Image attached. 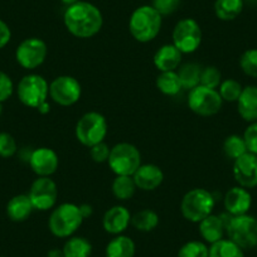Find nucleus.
<instances>
[{
	"label": "nucleus",
	"instance_id": "nucleus-1",
	"mask_svg": "<svg viewBox=\"0 0 257 257\" xmlns=\"http://www.w3.org/2000/svg\"><path fill=\"white\" fill-rule=\"evenodd\" d=\"M63 22L72 36L85 39L96 36L101 31L103 18L97 7L80 0L78 3L67 7L64 12Z\"/></svg>",
	"mask_w": 257,
	"mask_h": 257
},
{
	"label": "nucleus",
	"instance_id": "nucleus-2",
	"mask_svg": "<svg viewBox=\"0 0 257 257\" xmlns=\"http://www.w3.org/2000/svg\"><path fill=\"white\" fill-rule=\"evenodd\" d=\"M162 23L163 17L152 6H142L133 12L128 21V31L135 41L148 43L157 38Z\"/></svg>",
	"mask_w": 257,
	"mask_h": 257
},
{
	"label": "nucleus",
	"instance_id": "nucleus-3",
	"mask_svg": "<svg viewBox=\"0 0 257 257\" xmlns=\"http://www.w3.org/2000/svg\"><path fill=\"white\" fill-rule=\"evenodd\" d=\"M83 216L80 206L73 203H62L53 209L48 219V227L52 234L58 238H68L81 227Z\"/></svg>",
	"mask_w": 257,
	"mask_h": 257
},
{
	"label": "nucleus",
	"instance_id": "nucleus-4",
	"mask_svg": "<svg viewBox=\"0 0 257 257\" xmlns=\"http://www.w3.org/2000/svg\"><path fill=\"white\" fill-rule=\"evenodd\" d=\"M216 201L213 194L203 188H194L185 193L180 203V211L187 221L199 223L202 219L212 214Z\"/></svg>",
	"mask_w": 257,
	"mask_h": 257
},
{
	"label": "nucleus",
	"instance_id": "nucleus-5",
	"mask_svg": "<svg viewBox=\"0 0 257 257\" xmlns=\"http://www.w3.org/2000/svg\"><path fill=\"white\" fill-rule=\"evenodd\" d=\"M107 121L96 111L85 113L76 125V138L85 147L91 148L102 143L107 135Z\"/></svg>",
	"mask_w": 257,
	"mask_h": 257
},
{
	"label": "nucleus",
	"instance_id": "nucleus-6",
	"mask_svg": "<svg viewBox=\"0 0 257 257\" xmlns=\"http://www.w3.org/2000/svg\"><path fill=\"white\" fill-rule=\"evenodd\" d=\"M226 233L243 251L254 248L257 247V218L249 214L232 216L226 226Z\"/></svg>",
	"mask_w": 257,
	"mask_h": 257
},
{
	"label": "nucleus",
	"instance_id": "nucleus-7",
	"mask_svg": "<svg viewBox=\"0 0 257 257\" xmlns=\"http://www.w3.org/2000/svg\"><path fill=\"white\" fill-rule=\"evenodd\" d=\"M107 163L110 169L116 175L133 177L142 165V154H140L139 149L133 144L120 143L111 148Z\"/></svg>",
	"mask_w": 257,
	"mask_h": 257
},
{
	"label": "nucleus",
	"instance_id": "nucleus-8",
	"mask_svg": "<svg viewBox=\"0 0 257 257\" xmlns=\"http://www.w3.org/2000/svg\"><path fill=\"white\" fill-rule=\"evenodd\" d=\"M18 98L23 105L32 108H38L43 102H46L49 95V85L39 75H27L19 81Z\"/></svg>",
	"mask_w": 257,
	"mask_h": 257
},
{
	"label": "nucleus",
	"instance_id": "nucleus-9",
	"mask_svg": "<svg viewBox=\"0 0 257 257\" xmlns=\"http://www.w3.org/2000/svg\"><path fill=\"white\" fill-rule=\"evenodd\" d=\"M222 103L223 100L218 91L201 85L192 88L188 95V106L199 116L216 115L221 110Z\"/></svg>",
	"mask_w": 257,
	"mask_h": 257
},
{
	"label": "nucleus",
	"instance_id": "nucleus-10",
	"mask_svg": "<svg viewBox=\"0 0 257 257\" xmlns=\"http://www.w3.org/2000/svg\"><path fill=\"white\" fill-rule=\"evenodd\" d=\"M202 43V29L196 19L185 18L173 29V44L182 53H193Z\"/></svg>",
	"mask_w": 257,
	"mask_h": 257
},
{
	"label": "nucleus",
	"instance_id": "nucleus-11",
	"mask_svg": "<svg viewBox=\"0 0 257 257\" xmlns=\"http://www.w3.org/2000/svg\"><path fill=\"white\" fill-rule=\"evenodd\" d=\"M82 88L72 76H59L49 85V97L59 106H72L81 98Z\"/></svg>",
	"mask_w": 257,
	"mask_h": 257
},
{
	"label": "nucleus",
	"instance_id": "nucleus-12",
	"mask_svg": "<svg viewBox=\"0 0 257 257\" xmlns=\"http://www.w3.org/2000/svg\"><path fill=\"white\" fill-rule=\"evenodd\" d=\"M28 196L34 209L42 212L48 211L56 206L58 198L57 184L49 177H38V179L34 180L31 185Z\"/></svg>",
	"mask_w": 257,
	"mask_h": 257
},
{
	"label": "nucleus",
	"instance_id": "nucleus-13",
	"mask_svg": "<svg viewBox=\"0 0 257 257\" xmlns=\"http://www.w3.org/2000/svg\"><path fill=\"white\" fill-rule=\"evenodd\" d=\"M48 48L41 38H28L22 42L16 51V58L19 66L26 70L39 67L47 58Z\"/></svg>",
	"mask_w": 257,
	"mask_h": 257
},
{
	"label": "nucleus",
	"instance_id": "nucleus-14",
	"mask_svg": "<svg viewBox=\"0 0 257 257\" xmlns=\"http://www.w3.org/2000/svg\"><path fill=\"white\" fill-rule=\"evenodd\" d=\"M233 177L239 187L246 189L257 187V155L246 153L234 160Z\"/></svg>",
	"mask_w": 257,
	"mask_h": 257
},
{
	"label": "nucleus",
	"instance_id": "nucleus-15",
	"mask_svg": "<svg viewBox=\"0 0 257 257\" xmlns=\"http://www.w3.org/2000/svg\"><path fill=\"white\" fill-rule=\"evenodd\" d=\"M28 163L38 177H51L58 169L59 159L54 150L49 148H38L31 153Z\"/></svg>",
	"mask_w": 257,
	"mask_h": 257
},
{
	"label": "nucleus",
	"instance_id": "nucleus-16",
	"mask_svg": "<svg viewBox=\"0 0 257 257\" xmlns=\"http://www.w3.org/2000/svg\"><path fill=\"white\" fill-rule=\"evenodd\" d=\"M224 208L231 216L247 214L252 206V197L248 190L243 187H233L224 196Z\"/></svg>",
	"mask_w": 257,
	"mask_h": 257
},
{
	"label": "nucleus",
	"instance_id": "nucleus-17",
	"mask_svg": "<svg viewBox=\"0 0 257 257\" xmlns=\"http://www.w3.org/2000/svg\"><path fill=\"white\" fill-rule=\"evenodd\" d=\"M128 224H132V214L126 207L113 206L103 214L102 226L107 233L117 236L127 229Z\"/></svg>",
	"mask_w": 257,
	"mask_h": 257
},
{
	"label": "nucleus",
	"instance_id": "nucleus-18",
	"mask_svg": "<svg viewBox=\"0 0 257 257\" xmlns=\"http://www.w3.org/2000/svg\"><path fill=\"white\" fill-rule=\"evenodd\" d=\"M133 178H134L137 188L149 192L160 187L164 180V173L155 164H142L139 169L134 173Z\"/></svg>",
	"mask_w": 257,
	"mask_h": 257
},
{
	"label": "nucleus",
	"instance_id": "nucleus-19",
	"mask_svg": "<svg viewBox=\"0 0 257 257\" xmlns=\"http://www.w3.org/2000/svg\"><path fill=\"white\" fill-rule=\"evenodd\" d=\"M182 52L174 44H164L154 54L155 67L160 72L175 71L182 62Z\"/></svg>",
	"mask_w": 257,
	"mask_h": 257
},
{
	"label": "nucleus",
	"instance_id": "nucleus-20",
	"mask_svg": "<svg viewBox=\"0 0 257 257\" xmlns=\"http://www.w3.org/2000/svg\"><path fill=\"white\" fill-rule=\"evenodd\" d=\"M199 233L207 243L212 244L223 238L226 233V222L222 214H209L199 222Z\"/></svg>",
	"mask_w": 257,
	"mask_h": 257
},
{
	"label": "nucleus",
	"instance_id": "nucleus-21",
	"mask_svg": "<svg viewBox=\"0 0 257 257\" xmlns=\"http://www.w3.org/2000/svg\"><path fill=\"white\" fill-rule=\"evenodd\" d=\"M237 110L239 116L247 122L257 121V86H247L242 90L237 100Z\"/></svg>",
	"mask_w": 257,
	"mask_h": 257
},
{
	"label": "nucleus",
	"instance_id": "nucleus-22",
	"mask_svg": "<svg viewBox=\"0 0 257 257\" xmlns=\"http://www.w3.org/2000/svg\"><path fill=\"white\" fill-rule=\"evenodd\" d=\"M34 207L28 194H18L7 204V214L13 222H24L33 213Z\"/></svg>",
	"mask_w": 257,
	"mask_h": 257
},
{
	"label": "nucleus",
	"instance_id": "nucleus-23",
	"mask_svg": "<svg viewBox=\"0 0 257 257\" xmlns=\"http://www.w3.org/2000/svg\"><path fill=\"white\" fill-rule=\"evenodd\" d=\"M137 247L128 236L117 234L107 243L105 249L106 257H134Z\"/></svg>",
	"mask_w": 257,
	"mask_h": 257
},
{
	"label": "nucleus",
	"instance_id": "nucleus-24",
	"mask_svg": "<svg viewBox=\"0 0 257 257\" xmlns=\"http://www.w3.org/2000/svg\"><path fill=\"white\" fill-rule=\"evenodd\" d=\"M64 257H90L92 253V244L85 237H68L63 244Z\"/></svg>",
	"mask_w": 257,
	"mask_h": 257
},
{
	"label": "nucleus",
	"instance_id": "nucleus-25",
	"mask_svg": "<svg viewBox=\"0 0 257 257\" xmlns=\"http://www.w3.org/2000/svg\"><path fill=\"white\" fill-rule=\"evenodd\" d=\"M243 11V0H216L214 13L221 21L229 22L236 19Z\"/></svg>",
	"mask_w": 257,
	"mask_h": 257
},
{
	"label": "nucleus",
	"instance_id": "nucleus-26",
	"mask_svg": "<svg viewBox=\"0 0 257 257\" xmlns=\"http://www.w3.org/2000/svg\"><path fill=\"white\" fill-rule=\"evenodd\" d=\"M209 257H244L243 249L229 238L219 239L209 247Z\"/></svg>",
	"mask_w": 257,
	"mask_h": 257
},
{
	"label": "nucleus",
	"instance_id": "nucleus-27",
	"mask_svg": "<svg viewBox=\"0 0 257 257\" xmlns=\"http://www.w3.org/2000/svg\"><path fill=\"white\" fill-rule=\"evenodd\" d=\"M112 193L113 196L120 201H128L134 196L137 190V184L134 182V178L128 175H116L112 182Z\"/></svg>",
	"mask_w": 257,
	"mask_h": 257
},
{
	"label": "nucleus",
	"instance_id": "nucleus-28",
	"mask_svg": "<svg viewBox=\"0 0 257 257\" xmlns=\"http://www.w3.org/2000/svg\"><path fill=\"white\" fill-rule=\"evenodd\" d=\"M157 87L160 92L167 96H175L183 88L179 76L175 71L160 72L157 77Z\"/></svg>",
	"mask_w": 257,
	"mask_h": 257
},
{
	"label": "nucleus",
	"instance_id": "nucleus-29",
	"mask_svg": "<svg viewBox=\"0 0 257 257\" xmlns=\"http://www.w3.org/2000/svg\"><path fill=\"white\" fill-rule=\"evenodd\" d=\"M132 224L140 232H150L159 224V216L152 209H143L132 217Z\"/></svg>",
	"mask_w": 257,
	"mask_h": 257
},
{
	"label": "nucleus",
	"instance_id": "nucleus-30",
	"mask_svg": "<svg viewBox=\"0 0 257 257\" xmlns=\"http://www.w3.org/2000/svg\"><path fill=\"white\" fill-rule=\"evenodd\" d=\"M178 76H179L180 83H182L183 88L187 90H192V88L199 86V81H201V73L202 70L197 63H187L180 67L178 71Z\"/></svg>",
	"mask_w": 257,
	"mask_h": 257
},
{
	"label": "nucleus",
	"instance_id": "nucleus-31",
	"mask_svg": "<svg viewBox=\"0 0 257 257\" xmlns=\"http://www.w3.org/2000/svg\"><path fill=\"white\" fill-rule=\"evenodd\" d=\"M223 153L228 159H232L233 162L243 154L248 153L243 137L229 135L223 143Z\"/></svg>",
	"mask_w": 257,
	"mask_h": 257
},
{
	"label": "nucleus",
	"instance_id": "nucleus-32",
	"mask_svg": "<svg viewBox=\"0 0 257 257\" xmlns=\"http://www.w3.org/2000/svg\"><path fill=\"white\" fill-rule=\"evenodd\" d=\"M242 90H243V87H242L238 81L228 78V80L222 81L221 85H219L218 92L223 101H227V102H237V100L241 96Z\"/></svg>",
	"mask_w": 257,
	"mask_h": 257
},
{
	"label": "nucleus",
	"instance_id": "nucleus-33",
	"mask_svg": "<svg viewBox=\"0 0 257 257\" xmlns=\"http://www.w3.org/2000/svg\"><path fill=\"white\" fill-rule=\"evenodd\" d=\"M178 257H209V247L202 241H189L180 247Z\"/></svg>",
	"mask_w": 257,
	"mask_h": 257
},
{
	"label": "nucleus",
	"instance_id": "nucleus-34",
	"mask_svg": "<svg viewBox=\"0 0 257 257\" xmlns=\"http://www.w3.org/2000/svg\"><path fill=\"white\" fill-rule=\"evenodd\" d=\"M239 67L244 75L249 77H257V49H247L239 58Z\"/></svg>",
	"mask_w": 257,
	"mask_h": 257
},
{
	"label": "nucleus",
	"instance_id": "nucleus-35",
	"mask_svg": "<svg viewBox=\"0 0 257 257\" xmlns=\"http://www.w3.org/2000/svg\"><path fill=\"white\" fill-rule=\"evenodd\" d=\"M221 82H222V75L217 67L208 66V67H206L204 70H202L201 81H199V85L201 86L216 90L217 87H219Z\"/></svg>",
	"mask_w": 257,
	"mask_h": 257
},
{
	"label": "nucleus",
	"instance_id": "nucleus-36",
	"mask_svg": "<svg viewBox=\"0 0 257 257\" xmlns=\"http://www.w3.org/2000/svg\"><path fill=\"white\" fill-rule=\"evenodd\" d=\"M18 152L16 139L8 133H0V157L12 158Z\"/></svg>",
	"mask_w": 257,
	"mask_h": 257
},
{
	"label": "nucleus",
	"instance_id": "nucleus-37",
	"mask_svg": "<svg viewBox=\"0 0 257 257\" xmlns=\"http://www.w3.org/2000/svg\"><path fill=\"white\" fill-rule=\"evenodd\" d=\"M153 8L162 17L175 13L180 7V0H153Z\"/></svg>",
	"mask_w": 257,
	"mask_h": 257
},
{
	"label": "nucleus",
	"instance_id": "nucleus-38",
	"mask_svg": "<svg viewBox=\"0 0 257 257\" xmlns=\"http://www.w3.org/2000/svg\"><path fill=\"white\" fill-rule=\"evenodd\" d=\"M111 148L106 144L105 142L98 143V144L93 145V147L90 148V155L92 158V160L95 163H106L108 160V157H110Z\"/></svg>",
	"mask_w": 257,
	"mask_h": 257
},
{
	"label": "nucleus",
	"instance_id": "nucleus-39",
	"mask_svg": "<svg viewBox=\"0 0 257 257\" xmlns=\"http://www.w3.org/2000/svg\"><path fill=\"white\" fill-rule=\"evenodd\" d=\"M243 139L248 153L257 155V121L249 123L243 134Z\"/></svg>",
	"mask_w": 257,
	"mask_h": 257
},
{
	"label": "nucleus",
	"instance_id": "nucleus-40",
	"mask_svg": "<svg viewBox=\"0 0 257 257\" xmlns=\"http://www.w3.org/2000/svg\"><path fill=\"white\" fill-rule=\"evenodd\" d=\"M14 85L12 78L6 72L0 71V102H6L13 95Z\"/></svg>",
	"mask_w": 257,
	"mask_h": 257
},
{
	"label": "nucleus",
	"instance_id": "nucleus-41",
	"mask_svg": "<svg viewBox=\"0 0 257 257\" xmlns=\"http://www.w3.org/2000/svg\"><path fill=\"white\" fill-rule=\"evenodd\" d=\"M12 32L8 24L0 19V49L4 48L11 42Z\"/></svg>",
	"mask_w": 257,
	"mask_h": 257
},
{
	"label": "nucleus",
	"instance_id": "nucleus-42",
	"mask_svg": "<svg viewBox=\"0 0 257 257\" xmlns=\"http://www.w3.org/2000/svg\"><path fill=\"white\" fill-rule=\"evenodd\" d=\"M80 211L82 213L83 218H87L92 214V207L88 206V204H82V206H80Z\"/></svg>",
	"mask_w": 257,
	"mask_h": 257
},
{
	"label": "nucleus",
	"instance_id": "nucleus-43",
	"mask_svg": "<svg viewBox=\"0 0 257 257\" xmlns=\"http://www.w3.org/2000/svg\"><path fill=\"white\" fill-rule=\"evenodd\" d=\"M47 257H64L63 251L58 248H53L47 253Z\"/></svg>",
	"mask_w": 257,
	"mask_h": 257
},
{
	"label": "nucleus",
	"instance_id": "nucleus-44",
	"mask_svg": "<svg viewBox=\"0 0 257 257\" xmlns=\"http://www.w3.org/2000/svg\"><path fill=\"white\" fill-rule=\"evenodd\" d=\"M37 110H38L39 112L42 113V115H46V113H48L49 110H51V106H49V103L46 101V102L42 103V105L39 106V107L37 108Z\"/></svg>",
	"mask_w": 257,
	"mask_h": 257
},
{
	"label": "nucleus",
	"instance_id": "nucleus-45",
	"mask_svg": "<svg viewBox=\"0 0 257 257\" xmlns=\"http://www.w3.org/2000/svg\"><path fill=\"white\" fill-rule=\"evenodd\" d=\"M61 2H62V3L64 4V6L70 7V6H72V4L78 3V2H80V0H61Z\"/></svg>",
	"mask_w": 257,
	"mask_h": 257
},
{
	"label": "nucleus",
	"instance_id": "nucleus-46",
	"mask_svg": "<svg viewBox=\"0 0 257 257\" xmlns=\"http://www.w3.org/2000/svg\"><path fill=\"white\" fill-rule=\"evenodd\" d=\"M3 113V102H0V116Z\"/></svg>",
	"mask_w": 257,
	"mask_h": 257
},
{
	"label": "nucleus",
	"instance_id": "nucleus-47",
	"mask_svg": "<svg viewBox=\"0 0 257 257\" xmlns=\"http://www.w3.org/2000/svg\"><path fill=\"white\" fill-rule=\"evenodd\" d=\"M0 257H4V256H0Z\"/></svg>",
	"mask_w": 257,
	"mask_h": 257
}]
</instances>
